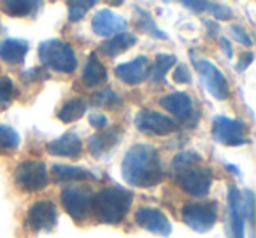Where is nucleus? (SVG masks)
Masks as SVG:
<instances>
[{"mask_svg": "<svg viewBox=\"0 0 256 238\" xmlns=\"http://www.w3.org/2000/svg\"><path fill=\"white\" fill-rule=\"evenodd\" d=\"M39 60L44 67L53 68L56 72H64V74H72L76 70V67H78V58H76L74 47L58 39L40 42Z\"/></svg>", "mask_w": 256, "mask_h": 238, "instance_id": "obj_4", "label": "nucleus"}, {"mask_svg": "<svg viewBox=\"0 0 256 238\" xmlns=\"http://www.w3.org/2000/svg\"><path fill=\"white\" fill-rule=\"evenodd\" d=\"M176 182L192 196H206L212 184V172L202 165V158L193 151H182L172 160Z\"/></svg>", "mask_w": 256, "mask_h": 238, "instance_id": "obj_2", "label": "nucleus"}, {"mask_svg": "<svg viewBox=\"0 0 256 238\" xmlns=\"http://www.w3.org/2000/svg\"><path fill=\"white\" fill-rule=\"evenodd\" d=\"M28 53V42L22 39H4L0 42V58L9 65L23 63Z\"/></svg>", "mask_w": 256, "mask_h": 238, "instance_id": "obj_18", "label": "nucleus"}, {"mask_svg": "<svg viewBox=\"0 0 256 238\" xmlns=\"http://www.w3.org/2000/svg\"><path fill=\"white\" fill-rule=\"evenodd\" d=\"M14 182L25 193L40 191L50 182L46 165L42 161H23L14 170Z\"/></svg>", "mask_w": 256, "mask_h": 238, "instance_id": "obj_7", "label": "nucleus"}, {"mask_svg": "<svg viewBox=\"0 0 256 238\" xmlns=\"http://www.w3.org/2000/svg\"><path fill=\"white\" fill-rule=\"evenodd\" d=\"M84 112H86V102L84 100L72 98L62 105L60 112H58V119L64 121V123H72V121H78L79 117H82V114Z\"/></svg>", "mask_w": 256, "mask_h": 238, "instance_id": "obj_24", "label": "nucleus"}, {"mask_svg": "<svg viewBox=\"0 0 256 238\" xmlns=\"http://www.w3.org/2000/svg\"><path fill=\"white\" fill-rule=\"evenodd\" d=\"M136 14H137V23H139V26L144 30V32L150 33V35H153L154 39H167V33L162 32V30L158 28L156 23H154V19L151 18L150 12L137 7Z\"/></svg>", "mask_w": 256, "mask_h": 238, "instance_id": "obj_27", "label": "nucleus"}, {"mask_svg": "<svg viewBox=\"0 0 256 238\" xmlns=\"http://www.w3.org/2000/svg\"><path fill=\"white\" fill-rule=\"evenodd\" d=\"M172 79H174L176 82H179V84H184V82H192V72H190V68L186 67V65H178L174 70V74H172Z\"/></svg>", "mask_w": 256, "mask_h": 238, "instance_id": "obj_32", "label": "nucleus"}, {"mask_svg": "<svg viewBox=\"0 0 256 238\" xmlns=\"http://www.w3.org/2000/svg\"><path fill=\"white\" fill-rule=\"evenodd\" d=\"M206 26H207V35L209 37H214L218 32H220V25L218 23H214V21H210V19H206Z\"/></svg>", "mask_w": 256, "mask_h": 238, "instance_id": "obj_38", "label": "nucleus"}, {"mask_svg": "<svg viewBox=\"0 0 256 238\" xmlns=\"http://www.w3.org/2000/svg\"><path fill=\"white\" fill-rule=\"evenodd\" d=\"M23 77H25V81H32V79H48L50 75H48V72L44 70V68H34V70H28L23 74Z\"/></svg>", "mask_w": 256, "mask_h": 238, "instance_id": "obj_35", "label": "nucleus"}, {"mask_svg": "<svg viewBox=\"0 0 256 238\" xmlns=\"http://www.w3.org/2000/svg\"><path fill=\"white\" fill-rule=\"evenodd\" d=\"M48 153L51 156H60V158H79L82 153V142L79 139L78 133L67 132L65 135L58 137V139L51 140L46 146Z\"/></svg>", "mask_w": 256, "mask_h": 238, "instance_id": "obj_16", "label": "nucleus"}, {"mask_svg": "<svg viewBox=\"0 0 256 238\" xmlns=\"http://www.w3.org/2000/svg\"><path fill=\"white\" fill-rule=\"evenodd\" d=\"M212 139L224 146H242L246 144V125L238 119L226 116H216L212 119Z\"/></svg>", "mask_w": 256, "mask_h": 238, "instance_id": "obj_9", "label": "nucleus"}, {"mask_svg": "<svg viewBox=\"0 0 256 238\" xmlns=\"http://www.w3.org/2000/svg\"><path fill=\"white\" fill-rule=\"evenodd\" d=\"M136 42H137V37L132 35V33H118L112 39L100 44L98 49L102 51V54H106V56H116V54L126 51L128 47H132Z\"/></svg>", "mask_w": 256, "mask_h": 238, "instance_id": "obj_20", "label": "nucleus"}, {"mask_svg": "<svg viewBox=\"0 0 256 238\" xmlns=\"http://www.w3.org/2000/svg\"><path fill=\"white\" fill-rule=\"evenodd\" d=\"M252 60H254V56H252V53H246L244 56L240 58V61H238L237 70H246V68H248L249 65L252 63Z\"/></svg>", "mask_w": 256, "mask_h": 238, "instance_id": "obj_37", "label": "nucleus"}, {"mask_svg": "<svg viewBox=\"0 0 256 238\" xmlns=\"http://www.w3.org/2000/svg\"><path fill=\"white\" fill-rule=\"evenodd\" d=\"M28 226L36 231H51L56 224V207L50 200H39L26 212Z\"/></svg>", "mask_w": 256, "mask_h": 238, "instance_id": "obj_11", "label": "nucleus"}, {"mask_svg": "<svg viewBox=\"0 0 256 238\" xmlns=\"http://www.w3.org/2000/svg\"><path fill=\"white\" fill-rule=\"evenodd\" d=\"M192 60H193V63H195L198 74L204 77V82H206L210 95L216 100H226L228 95H230V86H228V81L223 72L214 63H210L209 60H204V58L196 60V58L193 56V53H192Z\"/></svg>", "mask_w": 256, "mask_h": 238, "instance_id": "obj_10", "label": "nucleus"}, {"mask_svg": "<svg viewBox=\"0 0 256 238\" xmlns=\"http://www.w3.org/2000/svg\"><path fill=\"white\" fill-rule=\"evenodd\" d=\"M136 223L140 228L151 231L154 235L168 237L172 233V224L168 217L162 210L153 209V207H142L136 212Z\"/></svg>", "mask_w": 256, "mask_h": 238, "instance_id": "obj_12", "label": "nucleus"}, {"mask_svg": "<svg viewBox=\"0 0 256 238\" xmlns=\"http://www.w3.org/2000/svg\"><path fill=\"white\" fill-rule=\"evenodd\" d=\"M232 35L235 37V40H237V42L244 44L246 47H251V46H252V39L249 37V33L246 32V30L242 28V26L232 25Z\"/></svg>", "mask_w": 256, "mask_h": 238, "instance_id": "obj_31", "label": "nucleus"}, {"mask_svg": "<svg viewBox=\"0 0 256 238\" xmlns=\"http://www.w3.org/2000/svg\"><path fill=\"white\" fill-rule=\"evenodd\" d=\"M126 26V19L110 9H100L92 18V30L100 37H109L121 33Z\"/></svg>", "mask_w": 256, "mask_h": 238, "instance_id": "obj_13", "label": "nucleus"}, {"mask_svg": "<svg viewBox=\"0 0 256 238\" xmlns=\"http://www.w3.org/2000/svg\"><path fill=\"white\" fill-rule=\"evenodd\" d=\"M14 95V84H12L11 77L2 75L0 77V105H9Z\"/></svg>", "mask_w": 256, "mask_h": 238, "instance_id": "obj_30", "label": "nucleus"}, {"mask_svg": "<svg viewBox=\"0 0 256 238\" xmlns=\"http://www.w3.org/2000/svg\"><path fill=\"white\" fill-rule=\"evenodd\" d=\"M136 126L140 133L153 137H164L178 130V125H176V121H172V117L165 116V114L158 112V110L148 109H142L137 112Z\"/></svg>", "mask_w": 256, "mask_h": 238, "instance_id": "obj_8", "label": "nucleus"}, {"mask_svg": "<svg viewBox=\"0 0 256 238\" xmlns=\"http://www.w3.org/2000/svg\"><path fill=\"white\" fill-rule=\"evenodd\" d=\"M182 223L196 233H207L218 221L216 202L207 203H186L181 210Z\"/></svg>", "mask_w": 256, "mask_h": 238, "instance_id": "obj_5", "label": "nucleus"}, {"mask_svg": "<svg viewBox=\"0 0 256 238\" xmlns=\"http://www.w3.org/2000/svg\"><path fill=\"white\" fill-rule=\"evenodd\" d=\"M93 191L84 186H70L62 191V205L76 221H82L93 209Z\"/></svg>", "mask_w": 256, "mask_h": 238, "instance_id": "obj_6", "label": "nucleus"}, {"mask_svg": "<svg viewBox=\"0 0 256 238\" xmlns=\"http://www.w3.org/2000/svg\"><path fill=\"white\" fill-rule=\"evenodd\" d=\"M160 105L165 110H168L174 117H178L179 121H188L193 116V100L192 96L182 91H174L164 96L160 100Z\"/></svg>", "mask_w": 256, "mask_h": 238, "instance_id": "obj_17", "label": "nucleus"}, {"mask_svg": "<svg viewBox=\"0 0 256 238\" xmlns=\"http://www.w3.org/2000/svg\"><path fill=\"white\" fill-rule=\"evenodd\" d=\"M114 74L120 81H123L124 84H139L150 74V65H148L146 56H137L132 61H126V63H120L114 68Z\"/></svg>", "mask_w": 256, "mask_h": 238, "instance_id": "obj_14", "label": "nucleus"}, {"mask_svg": "<svg viewBox=\"0 0 256 238\" xmlns=\"http://www.w3.org/2000/svg\"><path fill=\"white\" fill-rule=\"evenodd\" d=\"M220 44H221V47H223L224 54H226L228 58H232V56H234V51H232V44L228 42V40L224 39V37H223V39L220 40Z\"/></svg>", "mask_w": 256, "mask_h": 238, "instance_id": "obj_39", "label": "nucleus"}, {"mask_svg": "<svg viewBox=\"0 0 256 238\" xmlns=\"http://www.w3.org/2000/svg\"><path fill=\"white\" fill-rule=\"evenodd\" d=\"M228 214H230L232 237L244 238V196L237 186H228Z\"/></svg>", "mask_w": 256, "mask_h": 238, "instance_id": "obj_15", "label": "nucleus"}, {"mask_svg": "<svg viewBox=\"0 0 256 238\" xmlns=\"http://www.w3.org/2000/svg\"><path fill=\"white\" fill-rule=\"evenodd\" d=\"M182 5H184L186 9H192L193 12H202L209 7V2H192V0H188V2H184Z\"/></svg>", "mask_w": 256, "mask_h": 238, "instance_id": "obj_36", "label": "nucleus"}, {"mask_svg": "<svg viewBox=\"0 0 256 238\" xmlns=\"http://www.w3.org/2000/svg\"><path fill=\"white\" fill-rule=\"evenodd\" d=\"M93 103H95L96 107H107V109H114V107L121 103V98L110 88H106V89H102V91L95 93V96H93Z\"/></svg>", "mask_w": 256, "mask_h": 238, "instance_id": "obj_28", "label": "nucleus"}, {"mask_svg": "<svg viewBox=\"0 0 256 238\" xmlns=\"http://www.w3.org/2000/svg\"><path fill=\"white\" fill-rule=\"evenodd\" d=\"M37 2H26V0H6L2 2V11L12 18H23L28 16L37 7Z\"/></svg>", "mask_w": 256, "mask_h": 238, "instance_id": "obj_25", "label": "nucleus"}, {"mask_svg": "<svg viewBox=\"0 0 256 238\" xmlns=\"http://www.w3.org/2000/svg\"><path fill=\"white\" fill-rule=\"evenodd\" d=\"M210 12L214 14V18L221 19V21H228L232 18V9L226 7V5H221V4H209Z\"/></svg>", "mask_w": 256, "mask_h": 238, "instance_id": "obj_33", "label": "nucleus"}, {"mask_svg": "<svg viewBox=\"0 0 256 238\" xmlns=\"http://www.w3.org/2000/svg\"><path fill=\"white\" fill-rule=\"evenodd\" d=\"M20 135L14 128L8 125H0V154H11L18 149Z\"/></svg>", "mask_w": 256, "mask_h": 238, "instance_id": "obj_26", "label": "nucleus"}, {"mask_svg": "<svg viewBox=\"0 0 256 238\" xmlns=\"http://www.w3.org/2000/svg\"><path fill=\"white\" fill-rule=\"evenodd\" d=\"M107 79V70L102 65V61L98 60L95 53L90 54L88 61L84 65V70H82V82L88 88H96V86L104 84Z\"/></svg>", "mask_w": 256, "mask_h": 238, "instance_id": "obj_19", "label": "nucleus"}, {"mask_svg": "<svg viewBox=\"0 0 256 238\" xmlns=\"http://www.w3.org/2000/svg\"><path fill=\"white\" fill-rule=\"evenodd\" d=\"M116 142H118V135H114V132L96 133V135H92V139L88 140V149L95 158H100Z\"/></svg>", "mask_w": 256, "mask_h": 238, "instance_id": "obj_22", "label": "nucleus"}, {"mask_svg": "<svg viewBox=\"0 0 256 238\" xmlns=\"http://www.w3.org/2000/svg\"><path fill=\"white\" fill-rule=\"evenodd\" d=\"M51 177L54 182H68V181H84L90 179L92 174L84 168L79 167H68V165H54L51 170Z\"/></svg>", "mask_w": 256, "mask_h": 238, "instance_id": "obj_21", "label": "nucleus"}, {"mask_svg": "<svg viewBox=\"0 0 256 238\" xmlns=\"http://www.w3.org/2000/svg\"><path fill=\"white\" fill-rule=\"evenodd\" d=\"M174 63H176V56H174V54H164V53L158 54L156 60H154V63L151 65V68H150L151 82H154V84H160Z\"/></svg>", "mask_w": 256, "mask_h": 238, "instance_id": "obj_23", "label": "nucleus"}, {"mask_svg": "<svg viewBox=\"0 0 256 238\" xmlns=\"http://www.w3.org/2000/svg\"><path fill=\"white\" fill-rule=\"evenodd\" d=\"M68 19L70 21H79L82 19V16L88 12L90 7L95 5L93 0H88V2H79V0H74V2H68Z\"/></svg>", "mask_w": 256, "mask_h": 238, "instance_id": "obj_29", "label": "nucleus"}, {"mask_svg": "<svg viewBox=\"0 0 256 238\" xmlns=\"http://www.w3.org/2000/svg\"><path fill=\"white\" fill-rule=\"evenodd\" d=\"M90 125L93 126V128H106L107 126V117L104 116V114H90Z\"/></svg>", "mask_w": 256, "mask_h": 238, "instance_id": "obj_34", "label": "nucleus"}, {"mask_svg": "<svg viewBox=\"0 0 256 238\" xmlns=\"http://www.w3.org/2000/svg\"><path fill=\"white\" fill-rule=\"evenodd\" d=\"M121 174L134 188H151L160 184L164 181V170L158 151L148 144H136L124 154Z\"/></svg>", "mask_w": 256, "mask_h": 238, "instance_id": "obj_1", "label": "nucleus"}, {"mask_svg": "<svg viewBox=\"0 0 256 238\" xmlns=\"http://www.w3.org/2000/svg\"><path fill=\"white\" fill-rule=\"evenodd\" d=\"M134 195L120 186L104 188L93 198V210L100 223L104 224H120L130 210Z\"/></svg>", "mask_w": 256, "mask_h": 238, "instance_id": "obj_3", "label": "nucleus"}]
</instances>
